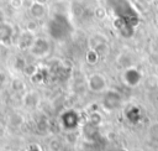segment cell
Wrapping results in <instances>:
<instances>
[{"mask_svg": "<svg viewBox=\"0 0 158 151\" xmlns=\"http://www.w3.org/2000/svg\"><path fill=\"white\" fill-rule=\"evenodd\" d=\"M70 28L68 17L62 14L54 15V17L48 22V32L54 40H64L68 33H70Z\"/></svg>", "mask_w": 158, "mask_h": 151, "instance_id": "1", "label": "cell"}, {"mask_svg": "<svg viewBox=\"0 0 158 151\" xmlns=\"http://www.w3.org/2000/svg\"><path fill=\"white\" fill-rule=\"evenodd\" d=\"M28 51L36 57H44L51 51V46L46 38L37 37V38H35V41L31 45V47L28 48Z\"/></svg>", "mask_w": 158, "mask_h": 151, "instance_id": "2", "label": "cell"}, {"mask_svg": "<svg viewBox=\"0 0 158 151\" xmlns=\"http://www.w3.org/2000/svg\"><path fill=\"white\" fill-rule=\"evenodd\" d=\"M88 87L91 92L99 93L106 88V79L100 73H93L88 78Z\"/></svg>", "mask_w": 158, "mask_h": 151, "instance_id": "3", "label": "cell"}, {"mask_svg": "<svg viewBox=\"0 0 158 151\" xmlns=\"http://www.w3.org/2000/svg\"><path fill=\"white\" fill-rule=\"evenodd\" d=\"M60 121H62L63 127H65L67 130H73L79 124V115L74 110H67L62 114Z\"/></svg>", "mask_w": 158, "mask_h": 151, "instance_id": "4", "label": "cell"}, {"mask_svg": "<svg viewBox=\"0 0 158 151\" xmlns=\"http://www.w3.org/2000/svg\"><path fill=\"white\" fill-rule=\"evenodd\" d=\"M120 100H121V98H120L118 93H116V92H107L106 95L104 97L102 104H104V106L107 110H112L116 106H118Z\"/></svg>", "mask_w": 158, "mask_h": 151, "instance_id": "5", "label": "cell"}, {"mask_svg": "<svg viewBox=\"0 0 158 151\" xmlns=\"http://www.w3.org/2000/svg\"><path fill=\"white\" fill-rule=\"evenodd\" d=\"M28 12L31 15L32 19L35 20H38V19H42L46 14V5H42L40 2H33L30 7H28Z\"/></svg>", "mask_w": 158, "mask_h": 151, "instance_id": "6", "label": "cell"}, {"mask_svg": "<svg viewBox=\"0 0 158 151\" xmlns=\"http://www.w3.org/2000/svg\"><path fill=\"white\" fill-rule=\"evenodd\" d=\"M11 37H12V27H11V25L1 22V25H0V42L6 45V43H9L11 41Z\"/></svg>", "mask_w": 158, "mask_h": 151, "instance_id": "7", "label": "cell"}, {"mask_svg": "<svg viewBox=\"0 0 158 151\" xmlns=\"http://www.w3.org/2000/svg\"><path fill=\"white\" fill-rule=\"evenodd\" d=\"M35 41V37H33V32H30V31H25L20 35V38H19V46L23 50H28L31 47V45Z\"/></svg>", "mask_w": 158, "mask_h": 151, "instance_id": "8", "label": "cell"}, {"mask_svg": "<svg viewBox=\"0 0 158 151\" xmlns=\"http://www.w3.org/2000/svg\"><path fill=\"white\" fill-rule=\"evenodd\" d=\"M123 77H125V80H126V83H127L128 85H136V84L139 82V79H141L139 73H138L136 69H133V68L127 69V71L125 72Z\"/></svg>", "mask_w": 158, "mask_h": 151, "instance_id": "9", "label": "cell"}, {"mask_svg": "<svg viewBox=\"0 0 158 151\" xmlns=\"http://www.w3.org/2000/svg\"><path fill=\"white\" fill-rule=\"evenodd\" d=\"M85 59H86V62H88L89 64H95V63L98 62V59H99V54L95 52V50L90 48V50L86 52Z\"/></svg>", "mask_w": 158, "mask_h": 151, "instance_id": "10", "label": "cell"}, {"mask_svg": "<svg viewBox=\"0 0 158 151\" xmlns=\"http://www.w3.org/2000/svg\"><path fill=\"white\" fill-rule=\"evenodd\" d=\"M93 50H95V52L99 54V57H101V56H106V54H107V52H109V48H107L106 42H104V43H100V45L95 46Z\"/></svg>", "mask_w": 158, "mask_h": 151, "instance_id": "11", "label": "cell"}, {"mask_svg": "<svg viewBox=\"0 0 158 151\" xmlns=\"http://www.w3.org/2000/svg\"><path fill=\"white\" fill-rule=\"evenodd\" d=\"M37 71H38V67H37V66H33V64H27L22 72H23L26 76L32 77V76H35V74H36V72H37Z\"/></svg>", "mask_w": 158, "mask_h": 151, "instance_id": "12", "label": "cell"}, {"mask_svg": "<svg viewBox=\"0 0 158 151\" xmlns=\"http://www.w3.org/2000/svg\"><path fill=\"white\" fill-rule=\"evenodd\" d=\"M100 120H101V118H100V115H99L98 113H91L90 116H89V124H91V125H94V126L99 125Z\"/></svg>", "mask_w": 158, "mask_h": 151, "instance_id": "13", "label": "cell"}, {"mask_svg": "<svg viewBox=\"0 0 158 151\" xmlns=\"http://www.w3.org/2000/svg\"><path fill=\"white\" fill-rule=\"evenodd\" d=\"M94 15H95V17H98L99 20H102V19L105 17V15H106V11H105L104 7L98 6V7L94 10Z\"/></svg>", "mask_w": 158, "mask_h": 151, "instance_id": "14", "label": "cell"}, {"mask_svg": "<svg viewBox=\"0 0 158 151\" xmlns=\"http://www.w3.org/2000/svg\"><path fill=\"white\" fill-rule=\"evenodd\" d=\"M26 66H27V63H26V61H25L22 57L17 58V59H16V62H15V67H16L17 69H20V71H23Z\"/></svg>", "mask_w": 158, "mask_h": 151, "instance_id": "15", "label": "cell"}, {"mask_svg": "<svg viewBox=\"0 0 158 151\" xmlns=\"http://www.w3.org/2000/svg\"><path fill=\"white\" fill-rule=\"evenodd\" d=\"M12 88H14L15 90H21V89L23 88V82L20 80V79H15V80L12 82Z\"/></svg>", "mask_w": 158, "mask_h": 151, "instance_id": "16", "label": "cell"}, {"mask_svg": "<svg viewBox=\"0 0 158 151\" xmlns=\"http://www.w3.org/2000/svg\"><path fill=\"white\" fill-rule=\"evenodd\" d=\"M26 151H42V147L38 144H31Z\"/></svg>", "mask_w": 158, "mask_h": 151, "instance_id": "17", "label": "cell"}, {"mask_svg": "<svg viewBox=\"0 0 158 151\" xmlns=\"http://www.w3.org/2000/svg\"><path fill=\"white\" fill-rule=\"evenodd\" d=\"M36 28H37V25H36L35 21H28V22H27V31L33 32Z\"/></svg>", "mask_w": 158, "mask_h": 151, "instance_id": "18", "label": "cell"}, {"mask_svg": "<svg viewBox=\"0 0 158 151\" xmlns=\"http://www.w3.org/2000/svg\"><path fill=\"white\" fill-rule=\"evenodd\" d=\"M10 5L15 9L17 7H21L22 6V0H10Z\"/></svg>", "mask_w": 158, "mask_h": 151, "instance_id": "19", "label": "cell"}, {"mask_svg": "<svg viewBox=\"0 0 158 151\" xmlns=\"http://www.w3.org/2000/svg\"><path fill=\"white\" fill-rule=\"evenodd\" d=\"M36 2H40V4H42V5H46L47 2H48V0H35Z\"/></svg>", "mask_w": 158, "mask_h": 151, "instance_id": "20", "label": "cell"}, {"mask_svg": "<svg viewBox=\"0 0 158 151\" xmlns=\"http://www.w3.org/2000/svg\"><path fill=\"white\" fill-rule=\"evenodd\" d=\"M95 1H100V0H95Z\"/></svg>", "mask_w": 158, "mask_h": 151, "instance_id": "21", "label": "cell"}, {"mask_svg": "<svg viewBox=\"0 0 158 151\" xmlns=\"http://www.w3.org/2000/svg\"><path fill=\"white\" fill-rule=\"evenodd\" d=\"M0 25H1V21H0Z\"/></svg>", "mask_w": 158, "mask_h": 151, "instance_id": "22", "label": "cell"}]
</instances>
